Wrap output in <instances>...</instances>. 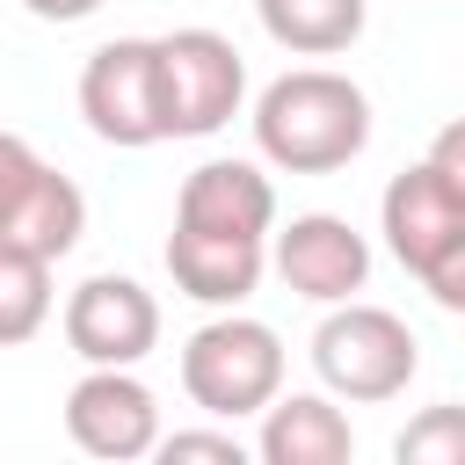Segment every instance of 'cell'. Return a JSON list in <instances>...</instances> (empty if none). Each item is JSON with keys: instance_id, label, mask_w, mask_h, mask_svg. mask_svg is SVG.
I'll use <instances>...</instances> for the list:
<instances>
[{"instance_id": "30bf717a", "label": "cell", "mask_w": 465, "mask_h": 465, "mask_svg": "<svg viewBox=\"0 0 465 465\" xmlns=\"http://www.w3.org/2000/svg\"><path fill=\"white\" fill-rule=\"evenodd\" d=\"M174 225L225 232V240H269V225H276V182L262 174V160H203L174 189Z\"/></svg>"}, {"instance_id": "9a60e30c", "label": "cell", "mask_w": 465, "mask_h": 465, "mask_svg": "<svg viewBox=\"0 0 465 465\" xmlns=\"http://www.w3.org/2000/svg\"><path fill=\"white\" fill-rule=\"evenodd\" d=\"M44 320H51V262L0 240V349L29 341Z\"/></svg>"}, {"instance_id": "277c9868", "label": "cell", "mask_w": 465, "mask_h": 465, "mask_svg": "<svg viewBox=\"0 0 465 465\" xmlns=\"http://www.w3.org/2000/svg\"><path fill=\"white\" fill-rule=\"evenodd\" d=\"M312 371L334 400H356V407H378V400H400L421 371V341L400 312L371 305V298H341L327 305V320L312 327Z\"/></svg>"}, {"instance_id": "52a82bcc", "label": "cell", "mask_w": 465, "mask_h": 465, "mask_svg": "<svg viewBox=\"0 0 465 465\" xmlns=\"http://www.w3.org/2000/svg\"><path fill=\"white\" fill-rule=\"evenodd\" d=\"M65 436L87 458H109V465L153 458V443H160V400L138 378V363H87V378L65 392Z\"/></svg>"}, {"instance_id": "5b68a950", "label": "cell", "mask_w": 465, "mask_h": 465, "mask_svg": "<svg viewBox=\"0 0 465 465\" xmlns=\"http://www.w3.org/2000/svg\"><path fill=\"white\" fill-rule=\"evenodd\" d=\"M153 73H160V131L167 138H211L247 102V58L218 29L153 36Z\"/></svg>"}, {"instance_id": "3957f363", "label": "cell", "mask_w": 465, "mask_h": 465, "mask_svg": "<svg viewBox=\"0 0 465 465\" xmlns=\"http://www.w3.org/2000/svg\"><path fill=\"white\" fill-rule=\"evenodd\" d=\"M182 392L189 407H203L211 421H247L283 392V334L240 305H225L218 320H203L182 341Z\"/></svg>"}, {"instance_id": "4fadbf2b", "label": "cell", "mask_w": 465, "mask_h": 465, "mask_svg": "<svg viewBox=\"0 0 465 465\" xmlns=\"http://www.w3.org/2000/svg\"><path fill=\"white\" fill-rule=\"evenodd\" d=\"M269 44H283L291 58H334L363 36L371 0H254Z\"/></svg>"}, {"instance_id": "ac0fdd59", "label": "cell", "mask_w": 465, "mask_h": 465, "mask_svg": "<svg viewBox=\"0 0 465 465\" xmlns=\"http://www.w3.org/2000/svg\"><path fill=\"white\" fill-rule=\"evenodd\" d=\"M153 458H167V465H182V458H218V465H247V443L232 436V429H160V443H153Z\"/></svg>"}, {"instance_id": "5bb4252c", "label": "cell", "mask_w": 465, "mask_h": 465, "mask_svg": "<svg viewBox=\"0 0 465 465\" xmlns=\"http://www.w3.org/2000/svg\"><path fill=\"white\" fill-rule=\"evenodd\" d=\"M80 232H87V196H80V182L58 174V167H44L36 189L22 196V211L7 218L0 240L29 247V254H44V262H65V254L80 247Z\"/></svg>"}, {"instance_id": "8fae6325", "label": "cell", "mask_w": 465, "mask_h": 465, "mask_svg": "<svg viewBox=\"0 0 465 465\" xmlns=\"http://www.w3.org/2000/svg\"><path fill=\"white\" fill-rule=\"evenodd\" d=\"M262 269H269V240H225V232H189V225L167 232V276L196 305H218V312L247 305L262 291Z\"/></svg>"}, {"instance_id": "2e32d148", "label": "cell", "mask_w": 465, "mask_h": 465, "mask_svg": "<svg viewBox=\"0 0 465 465\" xmlns=\"http://www.w3.org/2000/svg\"><path fill=\"white\" fill-rule=\"evenodd\" d=\"M392 458L400 465H465V407H421V421H407L400 429V443H392Z\"/></svg>"}, {"instance_id": "ba28073f", "label": "cell", "mask_w": 465, "mask_h": 465, "mask_svg": "<svg viewBox=\"0 0 465 465\" xmlns=\"http://www.w3.org/2000/svg\"><path fill=\"white\" fill-rule=\"evenodd\" d=\"M269 269L283 276V291L341 305L371 283V240L334 211H298L291 225H269Z\"/></svg>"}, {"instance_id": "d6986e66", "label": "cell", "mask_w": 465, "mask_h": 465, "mask_svg": "<svg viewBox=\"0 0 465 465\" xmlns=\"http://www.w3.org/2000/svg\"><path fill=\"white\" fill-rule=\"evenodd\" d=\"M22 7H29L36 22H87L102 0H22Z\"/></svg>"}, {"instance_id": "7a4b0ae2", "label": "cell", "mask_w": 465, "mask_h": 465, "mask_svg": "<svg viewBox=\"0 0 465 465\" xmlns=\"http://www.w3.org/2000/svg\"><path fill=\"white\" fill-rule=\"evenodd\" d=\"M371 145V94L334 65H291L254 94V153L283 174H334Z\"/></svg>"}, {"instance_id": "8992f818", "label": "cell", "mask_w": 465, "mask_h": 465, "mask_svg": "<svg viewBox=\"0 0 465 465\" xmlns=\"http://www.w3.org/2000/svg\"><path fill=\"white\" fill-rule=\"evenodd\" d=\"M80 116L102 145H160V73H153V36H116L87 51L80 65Z\"/></svg>"}, {"instance_id": "7c38bea8", "label": "cell", "mask_w": 465, "mask_h": 465, "mask_svg": "<svg viewBox=\"0 0 465 465\" xmlns=\"http://www.w3.org/2000/svg\"><path fill=\"white\" fill-rule=\"evenodd\" d=\"M254 458L262 465H349L356 458V429L334 407V392H276L262 407Z\"/></svg>"}, {"instance_id": "9c48e42d", "label": "cell", "mask_w": 465, "mask_h": 465, "mask_svg": "<svg viewBox=\"0 0 465 465\" xmlns=\"http://www.w3.org/2000/svg\"><path fill=\"white\" fill-rule=\"evenodd\" d=\"M58 327L80 363H145L160 349V298L138 276H87L73 283Z\"/></svg>"}, {"instance_id": "e0dca14e", "label": "cell", "mask_w": 465, "mask_h": 465, "mask_svg": "<svg viewBox=\"0 0 465 465\" xmlns=\"http://www.w3.org/2000/svg\"><path fill=\"white\" fill-rule=\"evenodd\" d=\"M51 160L22 138V131H0V232H7V218L22 211V196L36 189V174H44Z\"/></svg>"}, {"instance_id": "6da1fadb", "label": "cell", "mask_w": 465, "mask_h": 465, "mask_svg": "<svg viewBox=\"0 0 465 465\" xmlns=\"http://www.w3.org/2000/svg\"><path fill=\"white\" fill-rule=\"evenodd\" d=\"M378 232L392 247V262L443 305H465V131L450 124L429 160L400 167L378 196Z\"/></svg>"}]
</instances>
